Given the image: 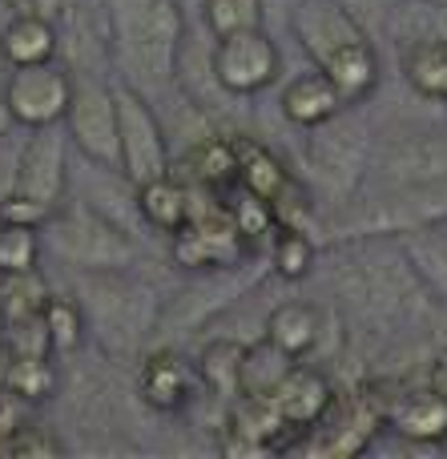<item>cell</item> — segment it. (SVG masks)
I'll list each match as a JSON object with an SVG mask.
<instances>
[{
    "mask_svg": "<svg viewBox=\"0 0 447 459\" xmlns=\"http://www.w3.org/2000/svg\"><path fill=\"white\" fill-rule=\"evenodd\" d=\"M274 407H279L282 423L287 428H298V431H311L314 423L327 415V407L335 403V391H331L327 375L314 371V367H290V375L279 383L274 391Z\"/></svg>",
    "mask_w": 447,
    "mask_h": 459,
    "instance_id": "obj_15",
    "label": "cell"
},
{
    "mask_svg": "<svg viewBox=\"0 0 447 459\" xmlns=\"http://www.w3.org/2000/svg\"><path fill=\"white\" fill-rule=\"evenodd\" d=\"M319 69L335 81V89L343 93L347 105H363L379 89V53H375V45H371V37L351 40V45L339 48L331 61H322Z\"/></svg>",
    "mask_w": 447,
    "mask_h": 459,
    "instance_id": "obj_18",
    "label": "cell"
},
{
    "mask_svg": "<svg viewBox=\"0 0 447 459\" xmlns=\"http://www.w3.org/2000/svg\"><path fill=\"white\" fill-rule=\"evenodd\" d=\"M226 210H230L234 230H238L246 242H254V238H262V234H271V230H279L274 206H271L266 198H258V194H250L246 186L234 194V202H226Z\"/></svg>",
    "mask_w": 447,
    "mask_h": 459,
    "instance_id": "obj_32",
    "label": "cell"
},
{
    "mask_svg": "<svg viewBox=\"0 0 447 459\" xmlns=\"http://www.w3.org/2000/svg\"><path fill=\"white\" fill-rule=\"evenodd\" d=\"M311 134H314V145H311L314 169H319L335 190L355 186L359 169L367 166V134H363L359 126H351L343 113L331 117V121H322V126L311 129Z\"/></svg>",
    "mask_w": 447,
    "mask_h": 459,
    "instance_id": "obj_13",
    "label": "cell"
},
{
    "mask_svg": "<svg viewBox=\"0 0 447 459\" xmlns=\"http://www.w3.org/2000/svg\"><path fill=\"white\" fill-rule=\"evenodd\" d=\"M40 323H45L48 347H53L56 355L81 351V342H85V334H89V318H85L81 299H64V294H48L45 310H40Z\"/></svg>",
    "mask_w": 447,
    "mask_h": 459,
    "instance_id": "obj_26",
    "label": "cell"
},
{
    "mask_svg": "<svg viewBox=\"0 0 447 459\" xmlns=\"http://www.w3.org/2000/svg\"><path fill=\"white\" fill-rule=\"evenodd\" d=\"M202 375H198V363L182 359L177 351L161 347V351H150L137 367V395H142L145 407L161 415H177L202 395Z\"/></svg>",
    "mask_w": 447,
    "mask_h": 459,
    "instance_id": "obj_12",
    "label": "cell"
},
{
    "mask_svg": "<svg viewBox=\"0 0 447 459\" xmlns=\"http://www.w3.org/2000/svg\"><path fill=\"white\" fill-rule=\"evenodd\" d=\"M69 129L64 121L56 126H40L29 129V142L16 153V194H29L37 202L56 206L69 186Z\"/></svg>",
    "mask_w": 447,
    "mask_h": 459,
    "instance_id": "obj_10",
    "label": "cell"
},
{
    "mask_svg": "<svg viewBox=\"0 0 447 459\" xmlns=\"http://www.w3.org/2000/svg\"><path fill=\"white\" fill-rule=\"evenodd\" d=\"M45 238L32 226H0V274H29L37 270Z\"/></svg>",
    "mask_w": 447,
    "mask_h": 459,
    "instance_id": "obj_31",
    "label": "cell"
},
{
    "mask_svg": "<svg viewBox=\"0 0 447 459\" xmlns=\"http://www.w3.org/2000/svg\"><path fill=\"white\" fill-rule=\"evenodd\" d=\"M193 161V178H198L206 190L222 194L230 182H238V142H226V137H206L190 150Z\"/></svg>",
    "mask_w": 447,
    "mask_h": 459,
    "instance_id": "obj_27",
    "label": "cell"
},
{
    "mask_svg": "<svg viewBox=\"0 0 447 459\" xmlns=\"http://www.w3.org/2000/svg\"><path fill=\"white\" fill-rule=\"evenodd\" d=\"M383 415L400 436L416 444H440L447 439V399L427 383V387H403L383 403Z\"/></svg>",
    "mask_w": 447,
    "mask_h": 459,
    "instance_id": "obj_14",
    "label": "cell"
},
{
    "mask_svg": "<svg viewBox=\"0 0 447 459\" xmlns=\"http://www.w3.org/2000/svg\"><path fill=\"white\" fill-rule=\"evenodd\" d=\"M45 250L69 262L73 270H117L133 262V238L109 214L93 210L89 202H73L69 210H53L40 230Z\"/></svg>",
    "mask_w": 447,
    "mask_h": 459,
    "instance_id": "obj_4",
    "label": "cell"
},
{
    "mask_svg": "<svg viewBox=\"0 0 447 459\" xmlns=\"http://www.w3.org/2000/svg\"><path fill=\"white\" fill-rule=\"evenodd\" d=\"M56 452H61V439H56L53 431L40 428V423L21 420L13 436L4 439V452L0 455H56Z\"/></svg>",
    "mask_w": 447,
    "mask_h": 459,
    "instance_id": "obj_34",
    "label": "cell"
},
{
    "mask_svg": "<svg viewBox=\"0 0 447 459\" xmlns=\"http://www.w3.org/2000/svg\"><path fill=\"white\" fill-rule=\"evenodd\" d=\"M279 105L298 129H319L322 121L339 117V113L347 109L343 93H339L335 81H331L319 65L306 73H295V77L287 81V89H282Z\"/></svg>",
    "mask_w": 447,
    "mask_h": 459,
    "instance_id": "obj_16",
    "label": "cell"
},
{
    "mask_svg": "<svg viewBox=\"0 0 447 459\" xmlns=\"http://www.w3.org/2000/svg\"><path fill=\"white\" fill-rule=\"evenodd\" d=\"M419 270L403 254V246H387L375 254L371 246H347V266H339L335 286L347 299V307L367 323H395L416 310Z\"/></svg>",
    "mask_w": 447,
    "mask_h": 459,
    "instance_id": "obj_3",
    "label": "cell"
},
{
    "mask_svg": "<svg viewBox=\"0 0 447 459\" xmlns=\"http://www.w3.org/2000/svg\"><path fill=\"white\" fill-rule=\"evenodd\" d=\"M314 258H319V250H314V238L306 234V230L279 226V234H274V246H271L274 274L287 278V282H298V278H306L314 270Z\"/></svg>",
    "mask_w": 447,
    "mask_h": 459,
    "instance_id": "obj_28",
    "label": "cell"
},
{
    "mask_svg": "<svg viewBox=\"0 0 447 459\" xmlns=\"http://www.w3.org/2000/svg\"><path fill=\"white\" fill-rule=\"evenodd\" d=\"M319 334H322V315L311 302H279L266 315V326H262V339H271L274 347H282L295 359L311 355L319 347Z\"/></svg>",
    "mask_w": 447,
    "mask_h": 459,
    "instance_id": "obj_20",
    "label": "cell"
},
{
    "mask_svg": "<svg viewBox=\"0 0 447 459\" xmlns=\"http://www.w3.org/2000/svg\"><path fill=\"white\" fill-rule=\"evenodd\" d=\"M343 4L351 8V13H355V16H359V21H363V13H367V8H375L379 0H343Z\"/></svg>",
    "mask_w": 447,
    "mask_h": 459,
    "instance_id": "obj_37",
    "label": "cell"
},
{
    "mask_svg": "<svg viewBox=\"0 0 447 459\" xmlns=\"http://www.w3.org/2000/svg\"><path fill=\"white\" fill-rule=\"evenodd\" d=\"M242 355H246V342L214 339L198 355L202 387L218 399H238L242 395Z\"/></svg>",
    "mask_w": 447,
    "mask_h": 459,
    "instance_id": "obj_24",
    "label": "cell"
},
{
    "mask_svg": "<svg viewBox=\"0 0 447 459\" xmlns=\"http://www.w3.org/2000/svg\"><path fill=\"white\" fill-rule=\"evenodd\" d=\"M56 206L48 202H37L29 194H4L0 198V226H32V230H45V222L53 218Z\"/></svg>",
    "mask_w": 447,
    "mask_h": 459,
    "instance_id": "obj_33",
    "label": "cell"
},
{
    "mask_svg": "<svg viewBox=\"0 0 447 459\" xmlns=\"http://www.w3.org/2000/svg\"><path fill=\"white\" fill-rule=\"evenodd\" d=\"M400 246L411 258V266L419 270V278H424L440 299H447V226L427 222V226L400 230Z\"/></svg>",
    "mask_w": 447,
    "mask_h": 459,
    "instance_id": "obj_21",
    "label": "cell"
},
{
    "mask_svg": "<svg viewBox=\"0 0 447 459\" xmlns=\"http://www.w3.org/2000/svg\"><path fill=\"white\" fill-rule=\"evenodd\" d=\"M290 29H295V40L303 45V53L311 56L314 65L331 61L339 48L367 37L363 21L343 0H295V8H290Z\"/></svg>",
    "mask_w": 447,
    "mask_h": 459,
    "instance_id": "obj_11",
    "label": "cell"
},
{
    "mask_svg": "<svg viewBox=\"0 0 447 459\" xmlns=\"http://www.w3.org/2000/svg\"><path fill=\"white\" fill-rule=\"evenodd\" d=\"M375 169L387 190L447 182V126H395L379 142Z\"/></svg>",
    "mask_w": 447,
    "mask_h": 459,
    "instance_id": "obj_6",
    "label": "cell"
},
{
    "mask_svg": "<svg viewBox=\"0 0 447 459\" xmlns=\"http://www.w3.org/2000/svg\"><path fill=\"white\" fill-rule=\"evenodd\" d=\"M101 8L117 77L158 105V97L177 77L185 40L182 0H101Z\"/></svg>",
    "mask_w": 447,
    "mask_h": 459,
    "instance_id": "obj_1",
    "label": "cell"
},
{
    "mask_svg": "<svg viewBox=\"0 0 447 459\" xmlns=\"http://www.w3.org/2000/svg\"><path fill=\"white\" fill-rule=\"evenodd\" d=\"M56 48H61V32L37 8H21L16 16H8V24L0 29V56H4L13 69L21 65H40L53 61Z\"/></svg>",
    "mask_w": 447,
    "mask_h": 459,
    "instance_id": "obj_17",
    "label": "cell"
},
{
    "mask_svg": "<svg viewBox=\"0 0 447 459\" xmlns=\"http://www.w3.org/2000/svg\"><path fill=\"white\" fill-rule=\"evenodd\" d=\"M117 137H121V158L117 169L129 186H145L158 182L169 174V142H166V126H161L158 109L145 93H137L133 85L117 81Z\"/></svg>",
    "mask_w": 447,
    "mask_h": 459,
    "instance_id": "obj_5",
    "label": "cell"
},
{
    "mask_svg": "<svg viewBox=\"0 0 447 459\" xmlns=\"http://www.w3.org/2000/svg\"><path fill=\"white\" fill-rule=\"evenodd\" d=\"M190 210H193V190L182 186L174 174L158 178V182L137 186V214L145 226L161 230V234H182L190 226Z\"/></svg>",
    "mask_w": 447,
    "mask_h": 459,
    "instance_id": "obj_19",
    "label": "cell"
},
{
    "mask_svg": "<svg viewBox=\"0 0 447 459\" xmlns=\"http://www.w3.org/2000/svg\"><path fill=\"white\" fill-rule=\"evenodd\" d=\"M81 307L89 318V334L105 355H133L153 331H158V294L145 282L117 270H81Z\"/></svg>",
    "mask_w": 447,
    "mask_h": 459,
    "instance_id": "obj_2",
    "label": "cell"
},
{
    "mask_svg": "<svg viewBox=\"0 0 447 459\" xmlns=\"http://www.w3.org/2000/svg\"><path fill=\"white\" fill-rule=\"evenodd\" d=\"M210 73L214 85L230 97H254L266 85H274L282 73V53L274 37L254 24V29H238L218 37L214 53H210Z\"/></svg>",
    "mask_w": 447,
    "mask_h": 459,
    "instance_id": "obj_7",
    "label": "cell"
},
{
    "mask_svg": "<svg viewBox=\"0 0 447 459\" xmlns=\"http://www.w3.org/2000/svg\"><path fill=\"white\" fill-rule=\"evenodd\" d=\"M238 186H246L250 194H258V198H266V202H279L282 194L295 186V178L287 174V166H282L266 145L238 142Z\"/></svg>",
    "mask_w": 447,
    "mask_h": 459,
    "instance_id": "obj_23",
    "label": "cell"
},
{
    "mask_svg": "<svg viewBox=\"0 0 447 459\" xmlns=\"http://www.w3.org/2000/svg\"><path fill=\"white\" fill-rule=\"evenodd\" d=\"M403 77L424 101H447V37H424L403 56Z\"/></svg>",
    "mask_w": 447,
    "mask_h": 459,
    "instance_id": "obj_22",
    "label": "cell"
},
{
    "mask_svg": "<svg viewBox=\"0 0 447 459\" xmlns=\"http://www.w3.org/2000/svg\"><path fill=\"white\" fill-rule=\"evenodd\" d=\"M16 121H13V109H8V101H4V89H0V142L8 137V129H13Z\"/></svg>",
    "mask_w": 447,
    "mask_h": 459,
    "instance_id": "obj_36",
    "label": "cell"
},
{
    "mask_svg": "<svg viewBox=\"0 0 447 459\" xmlns=\"http://www.w3.org/2000/svg\"><path fill=\"white\" fill-rule=\"evenodd\" d=\"M427 383H432V387L447 399V351H443V355L432 363V375H427Z\"/></svg>",
    "mask_w": 447,
    "mask_h": 459,
    "instance_id": "obj_35",
    "label": "cell"
},
{
    "mask_svg": "<svg viewBox=\"0 0 447 459\" xmlns=\"http://www.w3.org/2000/svg\"><path fill=\"white\" fill-rule=\"evenodd\" d=\"M202 24L210 37H226L238 29H254L262 24V0H202Z\"/></svg>",
    "mask_w": 447,
    "mask_h": 459,
    "instance_id": "obj_30",
    "label": "cell"
},
{
    "mask_svg": "<svg viewBox=\"0 0 447 459\" xmlns=\"http://www.w3.org/2000/svg\"><path fill=\"white\" fill-rule=\"evenodd\" d=\"M73 77L61 61H40V65H21L13 69L4 85V101L13 109V121L24 129H40V126H56L64 121L69 113V101H73Z\"/></svg>",
    "mask_w": 447,
    "mask_h": 459,
    "instance_id": "obj_8",
    "label": "cell"
},
{
    "mask_svg": "<svg viewBox=\"0 0 447 459\" xmlns=\"http://www.w3.org/2000/svg\"><path fill=\"white\" fill-rule=\"evenodd\" d=\"M295 363L298 359L287 355L282 347H274L271 339L246 342V355H242V395H274Z\"/></svg>",
    "mask_w": 447,
    "mask_h": 459,
    "instance_id": "obj_25",
    "label": "cell"
},
{
    "mask_svg": "<svg viewBox=\"0 0 447 459\" xmlns=\"http://www.w3.org/2000/svg\"><path fill=\"white\" fill-rule=\"evenodd\" d=\"M64 129H69V142L77 145L85 161L117 166L121 137H117V93H113V85L93 77L77 81L69 113H64Z\"/></svg>",
    "mask_w": 447,
    "mask_h": 459,
    "instance_id": "obj_9",
    "label": "cell"
},
{
    "mask_svg": "<svg viewBox=\"0 0 447 459\" xmlns=\"http://www.w3.org/2000/svg\"><path fill=\"white\" fill-rule=\"evenodd\" d=\"M4 387L16 399H24V403H37V399L53 395L56 371L48 367V355H13V363L4 371Z\"/></svg>",
    "mask_w": 447,
    "mask_h": 459,
    "instance_id": "obj_29",
    "label": "cell"
}]
</instances>
